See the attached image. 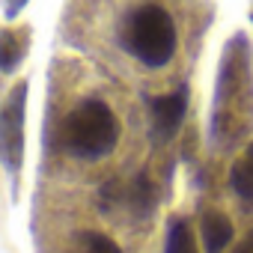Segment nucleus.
Listing matches in <instances>:
<instances>
[{
  "mask_svg": "<svg viewBox=\"0 0 253 253\" xmlns=\"http://www.w3.org/2000/svg\"><path fill=\"white\" fill-rule=\"evenodd\" d=\"M24 101H27V84H18L3 113H0V158H3L9 173H18L24 155Z\"/></svg>",
  "mask_w": 253,
  "mask_h": 253,
  "instance_id": "obj_3",
  "label": "nucleus"
},
{
  "mask_svg": "<svg viewBox=\"0 0 253 253\" xmlns=\"http://www.w3.org/2000/svg\"><path fill=\"white\" fill-rule=\"evenodd\" d=\"M232 253H253V229H250V232H247V235L241 238V244H238V247H235Z\"/></svg>",
  "mask_w": 253,
  "mask_h": 253,
  "instance_id": "obj_11",
  "label": "nucleus"
},
{
  "mask_svg": "<svg viewBox=\"0 0 253 253\" xmlns=\"http://www.w3.org/2000/svg\"><path fill=\"white\" fill-rule=\"evenodd\" d=\"M122 200L128 203V209H131L134 214H149V211H152V206H155V188H152V182L146 179V173L137 176L128 188L122 191Z\"/></svg>",
  "mask_w": 253,
  "mask_h": 253,
  "instance_id": "obj_7",
  "label": "nucleus"
},
{
  "mask_svg": "<svg viewBox=\"0 0 253 253\" xmlns=\"http://www.w3.org/2000/svg\"><path fill=\"white\" fill-rule=\"evenodd\" d=\"M21 54H24V42H15L12 30H0V69L12 72L18 66Z\"/></svg>",
  "mask_w": 253,
  "mask_h": 253,
  "instance_id": "obj_9",
  "label": "nucleus"
},
{
  "mask_svg": "<svg viewBox=\"0 0 253 253\" xmlns=\"http://www.w3.org/2000/svg\"><path fill=\"white\" fill-rule=\"evenodd\" d=\"M60 137L69 155L81 161H101L119 143V122L104 101L86 98L66 116Z\"/></svg>",
  "mask_w": 253,
  "mask_h": 253,
  "instance_id": "obj_2",
  "label": "nucleus"
},
{
  "mask_svg": "<svg viewBox=\"0 0 253 253\" xmlns=\"http://www.w3.org/2000/svg\"><path fill=\"white\" fill-rule=\"evenodd\" d=\"M81 253H122L119 244L104 235V232H95V229H86L81 235Z\"/></svg>",
  "mask_w": 253,
  "mask_h": 253,
  "instance_id": "obj_10",
  "label": "nucleus"
},
{
  "mask_svg": "<svg viewBox=\"0 0 253 253\" xmlns=\"http://www.w3.org/2000/svg\"><path fill=\"white\" fill-rule=\"evenodd\" d=\"M229 185H232V191L241 197V200H247V203H253V143L241 152V158L232 164V170H229Z\"/></svg>",
  "mask_w": 253,
  "mask_h": 253,
  "instance_id": "obj_6",
  "label": "nucleus"
},
{
  "mask_svg": "<svg viewBox=\"0 0 253 253\" xmlns=\"http://www.w3.org/2000/svg\"><path fill=\"white\" fill-rule=\"evenodd\" d=\"M119 45L146 69H164L179 48V27L173 12L158 0L128 6L119 21Z\"/></svg>",
  "mask_w": 253,
  "mask_h": 253,
  "instance_id": "obj_1",
  "label": "nucleus"
},
{
  "mask_svg": "<svg viewBox=\"0 0 253 253\" xmlns=\"http://www.w3.org/2000/svg\"><path fill=\"white\" fill-rule=\"evenodd\" d=\"M24 3H27V0H6V12H9V15H15Z\"/></svg>",
  "mask_w": 253,
  "mask_h": 253,
  "instance_id": "obj_12",
  "label": "nucleus"
},
{
  "mask_svg": "<svg viewBox=\"0 0 253 253\" xmlns=\"http://www.w3.org/2000/svg\"><path fill=\"white\" fill-rule=\"evenodd\" d=\"M164 253H197V244H194V235L188 229L185 220H173L170 223V232H167V250Z\"/></svg>",
  "mask_w": 253,
  "mask_h": 253,
  "instance_id": "obj_8",
  "label": "nucleus"
},
{
  "mask_svg": "<svg viewBox=\"0 0 253 253\" xmlns=\"http://www.w3.org/2000/svg\"><path fill=\"white\" fill-rule=\"evenodd\" d=\"M152 107V125H155V134L161 137H173L176 128L185 119V110H188V89L179 86L176 92H167V95H158L149 101Z\"/></svg>",
  "mask_w": 253,
  "mask_h": 253,
  "instance_id": "obj_4",
  "label": "nucleus"
},
{
  "mask_svg": "<svg viewBox=\"0 0 253 253\" xmlns=\"http://www.w3.org/2000/svg\"><path fill=\"white\" fill-rule=\"evenodd\" d=\"M203 241L209 253H220L229 241H232V223L226 214L220 211H209L203 217Z\"/></svg>",
  "mask_w": 253,
  "mask_h": 253,
  "instance_id": "obj_5",
  "label": "nucleus"
}]
</instances>
